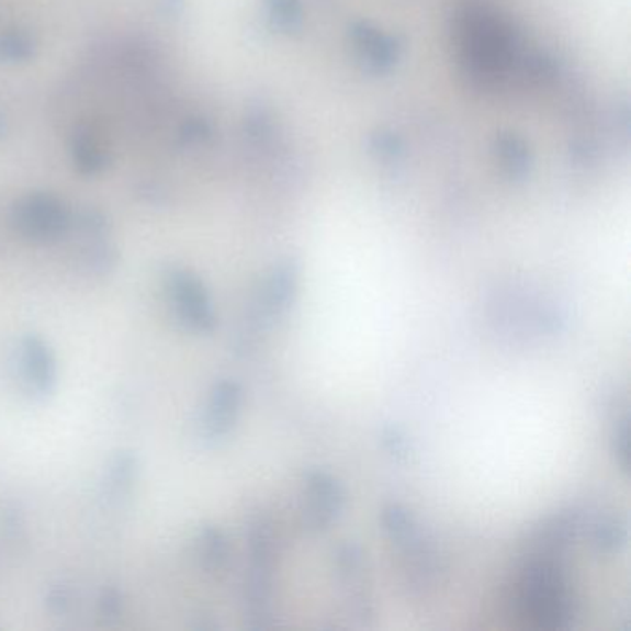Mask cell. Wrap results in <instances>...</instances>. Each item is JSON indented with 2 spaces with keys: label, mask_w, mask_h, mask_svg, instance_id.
I'll list each match as a JSON object with an SVG mask.
<instances>
[{
  "label": "cell",
  "mask_w": 631,
  "mask_h": 631,
  "mask_svg": "<svg viewBox=\"0 0 631 631\" xmlns=\"http://www.w3.org/2000/svg\"><path fill=\"white\" fill-rule=\"evenodd\" d=\"M565 541L536 531L520 571L519 604L539 628L561 630L574 617V596L566 576Z\"/></svg>",
  "instance_id": "1"
},
{
  "label": "cell",
  "mask_w": 631,
  "mask_h": 631,
  "mask_svg": "<svg viewBox=\"0 0 631 631\" xmlns=\"http://www.w3.org/2000/svg\"><path fill=\"white\" fill-rule=\"evenodd\" d=\"M306 506L304 526L313 533L330 528L345 508V487L331 472L309 471L306 476Z\"/></svg>",
  "instance_id": "2"
},
{
  "label": "cell",
  "mask_w": 631,
  "mask_h": 631,
  "mask_svg": "<svg viewBox=\"0 0 631 631\" xmlns=\"http://www.w3.org/2000/svg\"><path fill=\"white\" fill-rule=\"evenodd\" d=\"M296 290H298V271L295 266L288 263L274 271L271 280L266 283L261 298V307L267 319L282 317L295 301Z\"/></svg>",
  "instance_id": "3"
},
{
  "label": "cell",
  "mask_w": 631,
  "mask_h": 631,
  "mask_svg": "<svg viewBox=\"0 0 631 631\" xmlns=\"http://www.w3.org/2000/svg\"><path fill=\"white\" fill-rule=\"evenodd\" d=\"M239 401H241V391L236 384H221L217 393L213 396L212 412H210V425L207 430L213 437H221L228 433L237 414H239Z\"/></svg>",
  "instance_id": "4"
}]
</instances>
